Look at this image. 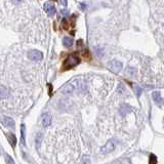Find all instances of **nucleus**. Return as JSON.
<instances>
[{"mask_svg": "<svg viewBox=\"0 0 164 164\" xmlns=\"http://www.w3.org/2000/svg\"><path fill=\"white\" fill-rule=\"evenodd\" d=\"M80 80L79 79H74L72 80V81L68 82V83H66L65 85H64L62 88H60V92L63 93V95H70V93L73 92L75 89L79 88L80 87Z\"/></svg>", "mask_w": 164, "mask_h": 164, "instance_id": "f257e3e1", "label": "nucleus"}, {"mask_svg": "<svg viewBox=\"0 0 164 164\" xmlns=\"http://www.w3.org/2000/svg\"><path fill=\"white\" fill-rule=\"evenodd\" d=\"M79 63H80L79 58H77L76 56H70L65 60L63 67H64V69L68 70V69H71V68L75 67V66H77Z\"/></svg>", "mask_w": 164, "mask_h": 164, "instance_id": "f03ea898", "label": "nucleus"}, {"mask_svg": "<svg viewBox=\"0 0 164 164\" xmlns=\"http://www.w3.org/2000/svg\"><path fill=\"white\" fill-rule=\"evenodd\" d=\"M108 68L113 73H118V72H120L121 69H122V63L116 60H110L108 63Z\"/></svg>", "mask_w": 164, "mask_h": 164, "instance_id": "7ed1b4c3", "label": "nucleus"}, {"mask_svg": "<svg viewBox=\"0 0 164 164\" xmlns=\"http://www.w3.org/2000/svg\"><path fill=\"white\" fill-rule=\"evenodd\" d=\"M115 146H116V144H115L114 140H108V142L105 144V146H103V147H101V154H109V153H111V152L114 151Z\"/></svg>", "mask_w": 164, "mask_h": 164, "instance_id": "20e7f679", "label": "nucleus"}, {"mask_svg": "<svg viewBox=\"0 0 164 164\" xmlns=\"http://www.w3.org/2000/svg\"><path fill=\"white\" fill-rule=\"evenodd\" d=\"M28 58H30V60L37 62V60H41L42 58H43V54H42L41 51H39V50L33 49L28 52Z\"/></svg>", "mask_w": 164, "mask_h": 164, "instance_id": "39448f33", "label": "nucleus"}, {"mask_svg": "<svg viewBox=\"0 0 164 164\" xmlns=\"http://www.w3.org/2000/svg\"><path fill=\"white\" fill-rule=\"evenodd\" d=\"M51 115L49 113H44L41 116V123H42L43 127H48L51 124Z\"/></svg>", "mask_w": 164, "mask_h": 164, "instance_id": "423d86ee", "label": "nucleus"}, {"mask_svg": "<svg viewBox=\"0 0 164 164\" xmlns=\"http://www.w3.org/2000/svg\"><path fill=\"white\" fill-rule=\"evenodd\" d=\"M0 121L5 127L11 128L15 126V121L10 118V117H5V116H0Z\"/></svg>", "mask_w": 164, "mask_h": 164, "instance_id": "0eeeda50", "label": "nucleus"}, {"mask_svg": "<svg viewBox=\"0 0 164 164\" xmlns=\"http://www.w3.org/2000/svg\"><path fill=\"white\" fill-rule=\"evenodd\" d=\"M44 9H45V11L47 13L48 15H54L56 13V7L51 3H48V2L45 3L44 4Z\"/></svg>", "mask_w": 164, "mask_h": 164, "instance_id": "6e6552de", "label": "nucleus"}, {"mask_svg": "<svg viewBox=\"0 0 164 164\" xmlns=\"http://www.w3.org/2000/svg\"><path fill=\"white\" fill-rule=\"evenodd\" d=\"M152 97H153V99H154V101H155L156 104L161 105L162 103H163V99H162V97H161V95H160L159 91H155V92H153Z\"/></svg>", "mask_w": 164, "mask_h": 164, "instance_id": "1a4fd4ad", "label": "nucleus"}, {"mask_svg": "<svg viewBox=\"0 0 164 164\" xmlns=\"http://www.w3.org/2000/svg\"><path fill=\"white\" fill-rule=\"evenodd\" d=\"M7 138H8L9 140V144H10L13 147H15V145H17V138H15V136L13 133H7Z\"/></svg>", "mask_w": 164, "mask_h": 164, "instance_id": "9d476101", "label": "nucleus"}, {"mask_svg": "<svg viewBox=\"0 0 164 164\" xmlns=\"http://www.w3.org/2000/svg\"><path fill=\"white\" fill-rule=\"evenodd\" d=\"M63 43L66 47H71V46L73 45V39L70 38V37H65V38H64Z\"/></svg>", "mask_w": 164, "mask_h": 164, "instance_id": "9b49d317", "label": "nucleus"}, {"mask_svg": "<svg viewBox=\"0 0 164 164\" xmlns=\"http://www.w3.org/2000/svg\"><path fill=\"white\" fill-rule=\"evenodd\" d=\"M7 95H8V93H7L6 87L0 85V99H5Z\"/></svg>", "mask_w": 164, "mask_h": 164, "instance_id": "f8f14e48", "label": "nucleus"}, {"mask_svg": "<svg viewBox=\"0 0 164 164\" xmlns=\"http://www.w3.org/2000/svg\"><path fill=\"white\" fill-rule=\"evenodd\" d=\"M129 112H130V107L129 106H127V105H124V106L121 107L120 113L122 115H126L127 113H129Z\"/></svg>", "mask_w": 164, "mask_h": 164, "instance_id": "ddd939ff", "label": "nucleus"}, {"mask_svg": "<svg viewBox=\"0 0 164 164\" xmlns=\"http://www.w3.org/2000/svg\"><path fill=\"white\" fill-rule=\"evenodd\" d=\"M42 133H40L39 132L38 134L36 136V140H35V142H36V148L38 149L39 147H40V144H41V140H42Z\"/></svg>", "mask_w": 164, "mask_h": 164, "instance_id": "4468645a", "label": "nucleus"}, {"mask_svg": "<svg viewBox=\"0 0 164 164\" xmlns=\"http://www.w3.org/2000/svg\"><path fill=\"white\" fill-rule=\"evenodd\" d=\"M126 74H127L128 76H130V77H132V76H136V70L133 69V68H127V69H126Z\"/></svg>", "mask_w": 164, "mask_h": 164, "instance_id": "2eb2a0df", "label": "nucleus"}, {"mask_svg": "<svg viewBox=\"0 0 164 164\" xmlns=\"http://www.w3.org/2000/svg\"><path fill=\"white\" fill-rule=\"evenodd\" d=\"M157 163V157L154 154H151L150 156V163L149 164H156Z\"/></svg>", "mask_w": 164, "mask_h": 164, "instance_id": "dca6fc26", "label": "nucleus"}, {"mask_svg": "<svg viewBox=\"0 0 164 164\" xmlns=\"http://www.w3.org/2000/svg\"><path fill=\"white\" fill-rule=\"evenodd\" d=\"M21 131H22V142L25 145V124H23L22 127H21Z\"/></svg>", "mask_w": 164, "mask_h": 164, "instance_id": "f3484780", "label": "nucleus"}, {"mask_svg": "<svg viewBox=\"0 0 164 164\" xmlns=\"http://www.w3.org/2000/svg\"><path fill=\"white\" fill-rule=\"evenodd\" d=\"M81 164H89V158L87 156H83L81 159Z\"/></svg>", "mask_w": 164, "mask_h": 164, "instance_id": "a211bd4d", "label": "nucleus"}, {"mask_svg": "<svg viewBox=\"0 0 164 164\" xmlns=\"http://www.w3.org/2000/svg\"><path fill=\"white\" fill-rule=\"evenodd\" d=\"M117 90H118V92L123 93V92H124V91H125V87L123 86V85L120 83V84L118 85V88H117Z\"/></svg>", "mask_w": 164, "mask_h": 164, "instance_id": "6ab92c4d", "label": "nucleus"}, {"mask_svg": "<svg viewBox=\"0 0 164 164\" xmlns=\"http://www.w3.org/2000/svg\"><path fill=\"white\" fill-rule=\"evenodd\" d=\"M6 160H7V161H8V162H9V163H11V164H15V162H13V160H11V158H10V157H9V156H8V155H6Z\"/></svg>", "mask_w": 164, "mask_h": 164, "instance_id": "aec40b11", "label": "nucleus"}, {"mask_svg": "<svg viewBox=\"0 0 164 164\" xmlns=\"http://www.w3.org/2000/svg\"><path fill=\"white\" fill-rule=\"evenodd\" d=\"M60 3H62L64 6H67V0H62V1H60Z\"/></svg>", "mask_w": 164, "mask_h": 164, "instance_id": "412c9836", "label": "nucleus"}, {"mask_svg": "<svg viewBox=\"0 0 164 164\" xmlns=\"http://www.w3.org/2000/svg\"><path fill=\"white\" fill-rule=\"evenodd\" d=\"M13 3H15V4H19V3H21L23 1V0H13Z\"/></svg>", "mask_w": 164, "mask_h": 164, "instance_id": "4be33fe9", "label": "nucleus"}, {"mask_svg": "<svg viewBox=\"0 0 164 164\" xmlns=\"http://www.w3.org/2000/svg\"><path fill=\"white\" fill-rule=\"evenodd\" d=\"M136 95H140V91H142V90H140V87H136Z\"/></svg>", "mask_w": 164, "mask_h": 164, "instance_id": "5701e85b", "label": "nucleus"}, {"mask_svg": "<svg viewBox=\"0 0 164 164\" xmlns=\"http://www.w3.org/2000/svg\"><path fill=\"white\" fill-rule=\"evenodd\" d=\"M62 13H63L64 15H66V17L68 15V11H67V10H64V9L62 10Z\"/></svg>", "mask_w": 164, "mask_h": 164, "instance_id": "b1692460", "label": "nucleus"}, {"mask_svg": "<svg viewBox=\"0 0 164 164\" xmlns=\"http://www.w3.org/2000/svg\"><path fill=\"white\" fill-rule=\"evenodd\" d=\"M163 27H164V24H163Z\"/></svg>", "mask_w": 164, "mask_h": 164, "instance_id": "393cba45", "label": "nucleus"}, {"mask_svg": "<svg viewBox=\"0 0 164 164\" xmlns=\"http://www.w3.org/2000/svg\"><path fill=\"white\" fill-rule=\"evenodd\" d=\"M54 1H56V0H54Z\"/></svg>", "mask_w": 164, "mask_h": 164, "instance_id": "a878e982", "label": "nucleus"}]
</instances>
